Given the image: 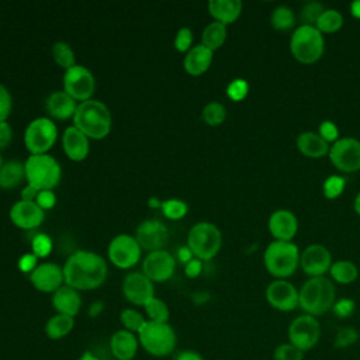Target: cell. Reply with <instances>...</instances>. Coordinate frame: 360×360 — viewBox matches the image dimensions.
<instances>
[{
	"label": "cell",
	"mask_w": 360,
	"mask_h": 360,
	"mask_svg": "<svg viewBox=\"0 0 360 360\" xmlns=\"http://www.w3.org/2000/svg\"><path fill=\"white\" fill-rule=\"evenodd\" d=\"M107 274L105 259L91 250H76L63 264L65 284L77 291L98 288L105 281Z\"/></svg>",
	"instance_id": "obj_1"
},
{
	"label": "cell",
	"mask_w": 360,
	"mask_h": 360,
	"mask_svg": "<svg viewBox=\"0 0 360 360\" xmlns=\"http://www.w3.org/2000/svg\"><path fill=\"white\" fill-rule=\"evenodd\" d=\"M73 125L89 139H103L111 131L112 117L103 101L90 98L79 103L73 115Z\"/></svg>",
	"instance_id": "obj_2"
},
{
	"label": "cell",
	"mask_w": 360,
	"mask_h": 360,
	"mask_svg": "<svg viewBox=\"0 0 360 360\" xmlns=\"http://www.w3.org/2000/svg\"><path fill=\"white\" fill-rule=\"evenodd\" d=\"M300 308L304 314L319 316L332 311L336 301V288L332 280L323 277H309L298 290Z\"/></svg>",
	"instance_id": "obj_3"
},
{
	"label": "cell",
	"mask_w": 360,
	"mask_h": 360,
	"mask_svg": "<svg viewBox=\"0 0 360 360\" xmlns=\"http://www.w3.org/2000/svg\"><path fill=\"white\" fill-rule=\"evenodd\" d=\"M301 252L291 240H273L263 253V263L269 274L276 280H287L300 266Z\"/></svg>",
	"instance_id": "obj_4"
},
{
	"label": "cell",
	"mask_w": 360,
	"mask_h": 360,
	"mask_svg": "<svg viewBox=\"0 0 360 360\" xmlns=\"http://www.w3.org/2000/svg\"><path fill=\"white\" fill-rule=\"evenodd\" d=\"M290 52L292 58L302 65L318 62L325 52L323 34L314 25L301 24L290 38Z\"/></svg>",
	"instance_id": "obj_5"
},
{
	"label": "cell",
	"mask_w": 360,
	"mask_h": 360,
	"mask_svg": "<svg viewBox=\"0 0 360 360\" xmlns=\"http://www.w3.org/2000/svg\"><path fill=\"white\" fill-rule=\"evenodd\" d=\"M25 180L28 184L41 190H52L60 181L62 167L49 153L30 155L24 162Z\"/></svg>",
	"instance_id": "obj_6"
},
{
	"label": "cell",
	"mask_w": 360,
	"mask_h": 360,
	"mask_svg": "<svg viewBox=\"0 0 360 360\" xmlns=\"http://www.w3.org/2000/svg\"><path fill=\"white\" fill-rule=\"evenodd\" d=\"M187 246L193 252L194 257L201 262L214 259L222 246V233L219 228L208 221H200L194 224L187 235Z\"/></svg>",
	"instance_id": "obj_7"
},
{
	"label": "cell",
	"mask_w": 360,
	"mask_h": 360,
	"mask_svg": "<svg viewBox=\"0 0 360 360\" xmlns=\"http://www.w3.org/2000/svg\"><path fill=\"white\" fill-rule=\"evenodd\" d=\"M141 347L153 357H166L173 353L177 336L169 322L159 323L146 321L143 328L138 332Z\"/></svg>",
	"instance_id": "obj_8"
},
{
	"label": "cell",
	"mask_w": 360,
	"mask_h": 360,
	"mask_svg": "<svg viewBox=\"0 0 360 360\" xmlns=\"http://www.w3.org/2000/svg\"><path fill=\"white\" fill-rule=\"evenodd\" d=\"M58 127L49 117L34 118L24 131V143L30 155H42L55 145Z\"/></svg>",
	"instance_id": "obj_9"
},
{
	"label": "cell",
	"mask_w": 360,
	"mask_h": 360,
	"mask_svg": "<svg viewBox=\"0 0 360 360\" xmlns=\"http://www.w3.org/2000/svg\"><path fill=\"white\" fill-rule=\"evenodd\" d=\"M287 336L291 345L305 353L318 345L321 339V325L315 316L302 314L291 321Z\"/></svg>",
	"instance_id": "obj_10"
},
{
	"label": "cell",
	"mask_w": 360,
	"mask_h": 360,
	"mask_svg": "<svg viewBox=\"0 0 360 360\" xmlns=\"http://www.w3.org/2000/svg\"><path fill=\"white\" fill-rule=\"evenodd\" d=\"M328 156L339 172L356 173L360 170V141L353 136L339 138L330 145Z\"/></svg>",
	"instance_id": "obj_11"
},
{
	"label": "cell",
	"mask_w": 360,
	"mask_h": 360,
	"mask_svg": "<svg viewBox=\"0 0 360 360\" xmlns=\"http://www.w3.org/2000/svg\"><path fill=\"white\" fill-rule=\"evenodd\" d=\"M63 90L76 101L90 100L96 90V77L89 68L76 63L63 73Z\"/></svg>",
	"instance_id": "obj_12"
},
{
	"label": "cell",
	"mask_w": 360,
	"mask_h": 360,
	"mask_svg": "<svg viewBox=\"0 0 360 360\" xmlns=\"http://www.w3.org/2000/svg\"><path fill=\"white\" fill-rule=\"evenodd\" d=\"M142 248L136 238L128 233H118L108 243L107 255L110 262L120 269H131L141 259Z\"/></svg>",
	"instance_id": "obj_13"
},
{
	"label": "cell",
	"mask_w": 360,
	"mask_h": 360,
	"mask_svg": "<svg viewBox=\"0 0 360 360\" xmlns=\"http://www.w3.org/2000/svg\"><path fill=\"white\" fill-rule=\"evenodd\" d=\"M267 304L281 312H290L300 307L298 290L288 280H273L264 291Z\"/></svg>",
	"instance_id": "obj_14"
},
{
	"label": "cell",
	"mask_w": 360,
	"mask_h": 360,
	"mask_svg": "<svg viewBox=\"0 0 360 360\" xmlns=\"http://www.w3.org/2000/svg\"><path fill=\"white\" fill-rule=\"evenodd\" d=\"M176 270L174 256L165 250L149 252L142 263V273L153 283H165L170 280Z\"/></svg>",
	"instance_id": "obj_15"
},
{
	"label": "cell",
	"mask_w": 360,
	"mask_h": 360,
	"mask_svg": "<svg viewBox=\"0 0 360 360\" xmlns=\"http://www.w3.org/2000/svg\"><path fill=\"white\" fill-rule=\"evenodd\" d=\"M332 255L325 245H308L300 256V267L309 277H323L332 266Z\"/></svg>",
	"instance_id": "obj_16"
},
{
	"label": "cell",
	"mask_w": 360,
	"mask_h": 360,
	"mask_svg": "<svg viewBox=\"0 0 360 360\" xmlns=\"http://www.w3.org/2000/svg\"><path fill=\"white\" fill-rule=\"evenodd\" d=\"M122 294L128 302L143 307L155 297V285L142 271H132L122 281Z\"/></svg>",
	"instance_id": "obj_17"
},
{
	"label": "cell",
	"mask_w": 360,
	"mask_h": 360,
	"mask_svg": "<svg viewBox=\"0 0 360 360\" xmlns=\"http://www.w3.org/2000/svg\"><path fill=\"white\" fill-rule=\"evenodd\" d=\"M30 281L35 290L53 294L65 284L63 267L53 262H42L30 274Z\"/></svg>",
	"instance_id": "obj_18"
},
{
	"label": "cell",
	"mask_w": 360,
	"mask_h": 360,
	"mask_svg": "<svg viewBox=\"0 0 360 360\" xmlns=\"http://www.w3.org/2000/svg\"><path fill=\"white\" fill-rule=\"evenodd\" d=\"M135 238L142 249L155 252L166 246L169 239V231L162 221L146 219L138 225L135 231Z\"/></svg>",
	"instance_id": "obj_19"
},
{
	"label": "cell",
	"mask_w": 360,
	"mask_h": 360,
	"mask_svg": "<svg viewBox=\"0 0 360 360\" xmlns=\"http://www.w3.org/2000/svg\"><path fill=\"white\" fill-rule=\"evenodd\" d=\"M11 222L21 229H35L45 219V211L35 201H15L10 208Z\"/></svg>",
	"instance_id": "obj_20"
},
{
	"label": "cell",
	"mask_w": 360,
	"mask_h": 360,
	"mask_svg": "<svg viewBox=\"0 0 360 360\" xmlns=\"http://www.w3.org/2000/svg\"><path fill=\"white\" fill-rule=\"evenodd\" d=\"M267 226L274 240L291 242L298 231V219L292 211L280 208L270 214Z\"/></svg>",
	"instance_id": "obj_21"
},
{
	"label": "cell",
	"mask_w": 360,
	"mask_h": 360,
	"mask_svg": "<svg viewBox=\"0 0 360 360\" xmlns=\"http://www.w3.org/2000/svg\"><path fill=\"white\" fill-rule=\"evenodd\" d=\"M62 148L70 160L82 162L90 152V139L79 128L70 125L62 134Z\"/></svg>",
	"instance_id": "obj_22"
},
{
	"label": "cell",
	"mask_w": 360,
	"mask_h": 360,
	"mask_svg": "<svg viewBox=\"0 0 360 360\" xmlns=\"http://www.w3.org/2000/svg\"><path fill=\"white\" fill-rule=\"evenodd\" d=\"M139 346L138 335L125 329L115 330L110 338V352L115 360H134Z\"/></svg>",
	"instance_id": "obj_23"
},
{
	"label": "cell",
	"mask_w": 360,
	"mask_h": 360,
	"mask_svg": "<svg viewBox=\"0 0 360 360\" xmlns=\"http://www.w3.org/2000/svg\"><path fill=\"white\" fill-rule=\"evenodd\" d=\"M52 307L56 314L75 318L82 308V295L76 288L63 284L52 294Z\"/></svg>",
	"instance_id": "obj_24"
},
{
	"label": "cell",
	"mask_w": 360,
	"mask_h": 360,
	"mask_svg": "<svg viewBox=\"0 0 360 360\" xmlns=\"http://www.w3.org/2000/svg\"><path fill=\"white\" fill-rule=\"evenodd\" d=\"M79 103L69 96L65 90H56L46 98V111L55 120H69L73 118Z\"/></svg>",
	"instance_id": "obj_25"
},
{
	"label": "cell",
	"mask_w": 360,
	"mask_h": 360,
	"mask_svg": "<svg viewBox=\"0 0 360 360\" xmlns=\"http://www.w3.org/2000/svg\"><path fill=\"white\" fill-rule=\"evenodd\" d=\"M214 52L202 44L194 45L184 56L183 68L191 76H200L205 73L212 63Z\"/></svg>",
	"instance_id": "obj_26"
},
{
	"label": "cell",
	"mask_w": 360,
	"mask_h": 360,
	"mask_svg": "<svg viewBox=\"0 0 360 360\" xmlns=\"http://www.w3.org/2000/svg\"><path fill=\"white\" fill-rule=\"evenodd\" d=\"M297 149L309 159H321L329 153L330 145L315 131H304L297 136Z\"/></svg>",
	"instance_id": "obj_27"
},
{
	"label": "cell",
	"mask_w": 360,
	"mask_h": 360,
	"mask_svg": "<svg viewBox=\"0 0 360 360\" xmlns=\"http://www.w3.org/2000/svg\"><path fill=\"white\" fill-rule=\"evenodd\" d=\"M208 13L214 21L225 25L235 22L242 13L240 0H211L208 1Z\"/></svg>",
	"instance_id": "obj_28"
},
{
	"label": "cell",
	"mask_w": 360,
	"mask_h": 360,
	"mask_svg": "<svg viewBox=\"0 0 360 360\" xmlns=\"http://www.w3.org/2000/svg\"><path fill=\"white\" fill-rule=\"evenodd\" d=\"M25 180V166L20 160H7L0 167V187L14 188Z\"/></svg>",
	"instance_id": "obj_29"
},
{
	"label": "cell",
	"mask_w": 360,
	"mask_h": 360,
	"mask_svg": "<svg viewBox=\"0 0 360 360\" xmlns=\"http://www.w3.org/2000/svg\"><path fill=\"white\" fill-rule=\"evenodd\" d=\"M75 328V318L55 314L45 323V335L51 340H59L68 336Z\"/></svg>",
	"instance_id": "obj_30"
},
{
	"label": "cell",
	"mask_w": 360,
	"mask_h": 360,
	"mask_svg": "<svg viewBox=\"0 0 360 360\" xmlns=\"http://www.w3.org/2000/svg\"><path fill=\"white\" fill-rule=\"evenodd\" d=\"M226 35H228L226 25L218 21H212L204 28L201 34V44L208 49H211L212 52H215L225 44Z\"/></svg>",
	"instance_id": "obj_31"
},
{
	"label": "cell",
	"mask_w": 360,
	"mask_h": 360,
	"mask_svg": "<svg viewBox=\"0 0 360 360\" xmlns=\"http://www.w3.org/2000/svg\"><path fill=\"white\" fill-rule=\"evenodd\" d=\"M329 274L338 284H352L359 277V269L350 260H338L332 263Z\"/></svg>",
	"instance_id": "obj_32"
},
{
	"label": "cell",
	"mask_w": 360,
	"mask_h": 360,
	"mask_svg": "<svg viewBox=\"0 0 360 360\" xmlns=\"http://www.w3.org/2000/svg\"><path fill=\"white\" fill-rule=\"evenodd\" d=\"M343 15L335 10V8H325V11L321 14L319 20L316 21V28L325 35V34H335L338 32L343 25Z\"/></svg>",
	"instance_id": "obj_33"
},
{
	"label": "cell",
	"mask_w": 360,
	"mask_h": 360,
	"mask_svg": "<svg viewBox=\"0 0 360 360\" xmlns=\"http://www.w3.org/2000/svg\"><path fill=\"white\" fill-rule=\"evenodd\" d=\"M270 24L277 31H287L295 24V14L288 6H277L270 14Z\"/></svg>",
	"instance_id": "obj_34"
},
{
	"label": "cell",
	"mask_w": 360,
	"mask_h": 360,
	"mask_svg": "<svg viewBox=\"0 0 360 360\" xmlns=\"http://www.w3.org/2000/svg\"><path fill=\"white\" fill-rule=\"evenodd\" d=\"M143 309H145V315H146L148 321L159 322V323L169 322L170 311H169L167 304L163 300L153 297L150 301H148L143 305Z\"/></svg>",
	"instance_id": "obj_35"
},
{
	"label": "cell",
	"mask_w": 360,
	"mask_h": 360,
	"mask_svg": "<svg viewBox=\"0 0 360 360\" xmlns=\"http://www.w3.org/2000/svg\"><path fill=\"white\" fill-rule=\"evenodd\" d=\"M52 58L55 63L65 70L76 65V56L72 46L65 41H56L52 45Z\"/></svg>",
	"instance_id": "obj_36"
},
{
	"label": "cell",
	"mask_w": 360,
	"mask_h": 360,
	"mask_svg": "<svg viewBox=\"0 0 360 360\" xmlns=\"http://www.w3.org/2000/svg\"><path fill=\"white\" fill-rule=\"evenodd\" d=\"M120 321H121L122 329L129 330V332L138 335V332L143 328V325L146 323L148 319L138 309H135V308H125L120 314Z\"/></svg>",
	"instance_id": "obj_37"
},
{
	"label": "cell",
	"mask_w": 360,
	"mask_h": 360,
	"mask_svg": "<svg viewBox=\"0 0 360 360\" xmlns=\"http://www.w3.org/2000/svg\"><path fill=\"white\" fill-rule=\"evenodd\" d=\"M202 121L210 127H218L221 125L226 118V108L224 104L218 101H211L204 105L201 111Z\"/></svg>",
	"instance_id": "obj_38"
},
{
	"label": "cell",
	"mask_w": 360,
	"mask_h": 360,
	"mask_svg": "<svg viewBox=\"0 0 360 360\" xmlns=\"http://www.w3.org/2000/svg\"><path fill=\"white\" fill-rule=\"evenodd\" d=\"M160 210L166 218L177 221V219H181L183 217H186V214L188 211V205L186 201H183L180 198H167V200L162 201Z\"/></svg>",
	"instance_id": "obj_39"
},
{
	"label": "cell",
	"mask_w": 360,
	"mask_h": 360,
	"mask_svg": "<svg viewBox=\"0 0 360 360\" xmlns=\"http://www.w3.org/2000/svg\"><path fill=\"white\" fill-rule=\"evenodd\" d=\"M346 187V179L339 174H330L328 176L322 183V193L325 198L335 200L342 195Z\"/></svg>",
	"instance_id": "obj_40"
},
{
	"label": "cell",
	"mask_w": 360,
	"mask_h": 360,
	"mask_svg": "<svg viewBox=\"0 0 360 360\" xmlns=\"http://www.w3.org/2000/svg\"><path fill=\"white\" fill-rule=\"evenodd\" d=\"M325 11V7L319 1H308L302 6L300 11V18L304 25H316L321 14Z\"/></svg>",
	"instance_id": "obj_41"
},
{
	"label": "cell",
	"mask_w": 360,
	"mask_h": 360,
	"mask_svg": "<svg viewBox=\"0 0 360 360\" xmlns=\"http://www.w3.org/2000/svg\"><path fill=\"white\" fill-rule=\"evenodd\" d=\"M357 340H359L357 329L353 326H345L336 332L333 338V346L336 349H347L353 346Z\"/></svg>",
	"instance_id": "obj_42"
},
{
	"label": "cell",
	"mask_w": 360,
	"mask_h": 360,
	"mask_svg": "<svg viewBox=\"0 0 360 360\" xmlns=\"http://www.w3.org/2000/svg\"><path fill=\"white\" fill-rule=\"evenodd\" d=\"M304 356L305 353L295 347L294 345H291L290 342L280 343L278 346H276L273 352L274 360H304Z\"/></svg>",
	"instance_id": "obj_43"
},
{
	"label": "cell",
	"mask_w": 360,
	"mask_h": 360,
	"mask_svg": "<svg viewBox=\"0 0 360 360\" xmlns=\"http://www.w3.org/2000/svg\"><path fill=\"white\" fill-rule=\"evenodd\" d=\"M31 248H32V253L38 259L39 257H46L52 250V239L46 233L39 232L31 239Z\"/></svg>",
	"instance_id": "obj_44"
},
{
	"label": "cell",
	"mask_w": 360,
	"mask_h": 360,
	"mask_svg": "<svg viewBox=\"0 0 360 360\" xmlns=\"http://www.w3.org/2000/svg\"><path fill=\"white\" fill-rule=\"evenodd\" d=\"M249 93V83L245 79H233L226 86V96L232 101H242Z\"/></svg>",
	"instance_id": "obj_45"
},
{
	"label": "cell",
	"mask_w": 360,
	"mask_h": 360,
	"mask_svg": "<svg viewBox=\"0 0 360 360\" xmlns=\"http://www.w3.org/2000/svg\"><path fill=\"white\" fill-rule=\"evenodd\" d=\"M176 51L179 52H188L193 48V31L188 27H181L173 41Z\"/></svg>",
	"instance_id": "obj_46"
},
{
	"label": "cell",
	"mask_w": 360,
	"mask_h": 360,
	"mask_svg": "<svg viewBox=\"0 0 360 360\" xmlns=\"http://www.w3.org/2000/svg\"><path fill=\"white\" fill-rule=\"evenodd\" d=\"M332 311H333L335 316H338L340 319H346L354 314L356 302L352 298H339L335 301Z\"/></svg>",
	"instance_id": "obj_47"
},
{
	"label": "cell",
	"mask_w": 360,
	"mask_h": 360,
	"mask_svg": "<svg viewBox=\"0 0 360 360\" xmlns=\"http://www.w3.org/2000/svg\"><path fill=\"white\" fill-rule=\"evenodd\" d=\"M318 134L321 135V138L323 141H326L328 143H335L340 136H339V128L338 125L330 121V120H325L319 124L318 127Z\"/></svg>",
	"instance_id": "obj_48"
},
{
	"label": "cell",
	"mask_w": 360,
	"mask_h": 360,
	"mask_svg": "<svg viewBox=\"0 0 360 360\" xmlns=\"http://www.w3.org/2000/svg\"><path fill=\"white\" fill-rule=\"evenodd\" d=\"M13 108V97L6 86L0 83V121H7Z\"/></svg>",
	"instance_id": "obj_49"
},
{
	"label": "cell",
	"mask_w": 360,
	"mask_h": 360,
	"mask_svg": "<svg viewBox=\"0 0 360 360\" xmlns=\"http://www.w3.org/2000/svg\"><path fill=\"white\" fill-rule=\"evenodd\" d=\"M35 202H37L44 211H46V210H51V208L55 207V204H56V195H55V193H53L52 190H41V191L38 193V197H37Z\"/></svg>",
	"instance_id": "obj_50"
},
{
	"label": "cell",
	"mask_w": 360,
	"mask_h": 360,
	"mask_svg": "<svg viewBox=\"0 0 360 360\" xmlns=\"http://www.w3.org/2000/svg\"><path fill=\"white\" fill-rule=\"evenodd\" d=\"M38 257L34 255V253H24L20 260H18V269L22 271V273H28L31 274L32 270L38 266Z\"/></svg>",
	"instance_id": "obj_51"
},
{
	"label": "cell",
	"mask_w": 360,
	"mask_h": 360,
	"mask_svg": "<svg viewBox=\"0 0 360 360\" xmlns=\"http://www.w3.org/2000/svg\"><path fill=\"white\" fill-rule=\"evenodd\" d=\"M13 139V129L7 121H0V150L6 149Z\"/></svg>",
	"instance_id": "obj_52"
},
{
	"label": "cell",
	"mask_w": 360,
	"mask_h": 360,
	"mask_svg": "<svg viewBox=\"0 0 360 360\" xmlns=\"http://www.w3.org/2000/svg\"><path fill=\"white\" fill-rule=\"evenodd\" d=\"M202 271V262L197 257L191 259L188 263L184 264V273L187 277L190 278H194V277H198Z\"/></svg>",
	"instance_id": "obj_53"
},
{
	"label": "cell",
	"mask_w": 360,
	"mask_h": 360,
	"mask_svg": "<svg viewBox=\"0 0 360 360\" xmlns=\"http://www.w3.org/2000/svg\"><path fill=\"white\" fill-rule=\"evenodd\" d=\"M38 193H39L38 188H35L34 186L27 183V186L21 191V200H24V201H35L37 197H38Z\"/></svg>",
	"instance_id": "obj_54"
},
{
	"label": "cell",
	"mask_w": 360,
	"mask_h": 360,
	"mask_svg": "<svg viewBox=\"0 0 360 360\" xmlns=\"http://www.w3.org/2000/svg\"><path fill=\"white\" fill-rule=\"evenodd\" d=\"M174 360H204V359H202V356L198 352L187 349V350L179 352Z\"/></svg>",
	"instance_id": "obj_55"
},
{
	"label": "cell",
	"mask_w": 360,
	"mask_h": 360,
	"mask_svg": "<svg viewBox=\"0 0 360 360\" xmlns=\"http://www.w3.org/2000/svg\"><path fill=\"white\" fill-rule=\"evenodd\" d=\"M177 259H180V262L186 264V263H188L191 259H194V255H193V252L190 250L188 246H180V248L177 249Z\"/></svg>",
	"instance_id": "obj_56"
},
{
	"label": "cell",
	"mask_w": 360,
	"mask_h": 360,
	"mask_svg": "<svg viewBox=\"0 0 360 360\" xmlns=\"http://www.w3.org/2000/svg\"><path fill=\"white\" fill-rule=\"evenodd\" d=\"M103 302L101 301H94V302H91L90 304V307H89V315L90 316H98L101 312H103Z\"/></svg>",
	"instance_id": "obj_57"
},
{
	"label": "cell",
	"mask_w": 360,
	"mask_h": 360,
	"mask_svg": "<svg viewBox=\"0 0 360 360\" xmlns=\"http://www.w3.org/2000/svg\"><path fill=\"white\" fill-rule=\"evenodd\" d=\"M350 14L360 20V0H354L352 4H350Z\"/></svg>",
	"instance_id": "obj_58"
},
{
	"label": "cell",
	"mask_w": 360,
	"mask_h": 360,
	"mask_svg": "<svg viewBox=\"0 0 360 360\" xmlns=\"http://www.w3.org/2000/svg\"><path fill=\"white\" fill-rule=\"evenodd\" d=\"M76 360H101V359L97 357L96 354H93L91 352H83Z\"/></svg>",
	"instance_id": "obj_59"
},
{
	"label": "cell",
	"mask_w": 360,
	"mask_h": 360,
	"mask_svg": "<svg viewBox=\"0 0 360 360\" xmlns=\"http://www.w3.org/2000/svg\"><path fill=\"white\" fill-rule=\"evenodd\" d=\"M353 208H354V212L360 217V191L356 194L354 197V201H353Z\"/></svg>",
	"instance_id": "obj_60"
},
{
	"label": "cell",
	"mask_w": 360,
	"mask_h": 360,
	"mask_svg": "<svg viewBox=\"0 0 360 360\" xmlns=\"http://www.w3.org/2000/svg\"><path fill=\"white\" fill-rule=\"evenodd\" d=\"M149 205H150V207H160V205H162V201H158L156 198H150V200H149Z\"/></svg>",
	"instance_id": "obj_61"
},
{
	"label": "cell",
	"mask_w": 360,
	"mask_h": 360,
	"mask_svg": "<svg viewBox=\"0 0 360 360\" xmlns=\"http://www.w3.org/2000/svg\"><path fill=\"white\" fill-rule=\"evenodd\" d=\"M3 163H4V162H3V158H1V155H0V167L3 166Z\"/></svg>",
	"instance_id": "obj_62"
}]
</instances>
